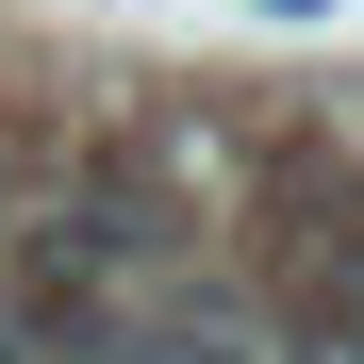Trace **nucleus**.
<instances>
[{
  "instance_id": "obj_1",
  "label": "nucleus",
  "mask_w": 364,
  "mask_h": 364,
  "mask_svg": "<svg viewBox=\"0 0 364 364\" xmlns=\"http://www.w3.org/2000/svg\"><path fill=\"white\" fill-rule=\"evenodd\" d=\"M166 265H199V182H182L166 133H83L67 166H50V215L17 282H67V298H149Z\"/></svg>"
}]
</instances>
